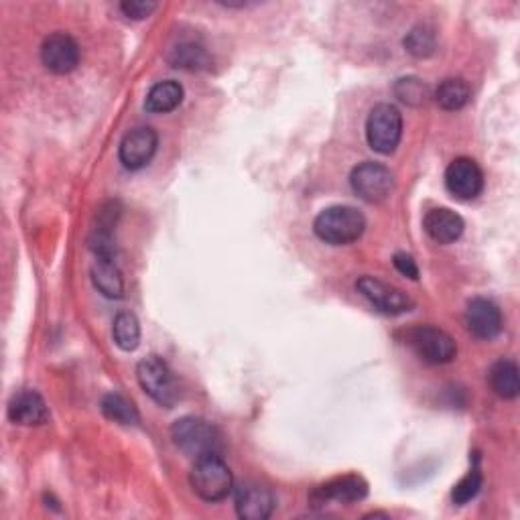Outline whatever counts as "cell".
<instances>
[{"label":"cell","instance_id":"1","mask_svg":"<svg viewBox=\"0 0 520 520\" xmlns=\"http://www.w3.org/2000/svg\"><path fill=\"white\" fill-rule=\"evenodd\" d=\"M173 443L193 460L222 455L224 437L220 429L202 417H181L171 427Z\"/></svg>","mask_w":520,"mask_h":520},{"label":"cell","instance_id":"2","mask_svg":"<svg viewBox=\"0 0 520 520\" xmlns=\"http://www.w3.org/2000/svg\"><path fill=\"white\" fill-rule=\"evenodd\" d=\"M366 230V218L358 208L332 206L325 208L313 222L315 236L332 246H346L362 238Z\"/></svg>","mask_w":520,"mask_h":520},{"label":"cell","instance_id":"3","mask_svg":"<svg viewBox=\"0 0 520 520\" xmlns=\"http://www.w3.org/2000/svg\"><path fill=\"white\" fill-rule=\"evenodd\" d=\"M189 482L195 494L212 504L228 498L234 490V476L222 455H206V458L195 460Z\"/></svg>","mask_w":520,"mask_h":520},{"label":"cell","instance_id":"4","mask_svg":"<svg viewBox=\"0 0 520 520\" xmlns=\"http://www.w3.org/2000/svg\"><path fill=\"white\" fill-rule=\"evenodd\" d=\"M403 137V114L393 104H376L366 120V141L372 151L393 155Z\"/></svg>","mask_w":520,"mask_h":520},{"label":"cell","instance_id":"5","mask_svg":"<svg viewBox=\"0 0 520 520\" xmlns=\"http://www.w3.org/2000/svg\"><path fill=\"white\" fill-rule=\"evenodd\" d=\"M137 380L145 393L161 407L173 409L179 393L167 362L159 356H147L137 364Z\"/></svg>","mask_w":520,"mask_h":520},{"label":"cell","instance_id":"6","mask_svg":"<svg viewBox=\"0 0 520 520\" xmlns=\"http://www.w3.org/2000/svg\"><path fill=\"white\" fill-rule=\"evenodd\" d=\"M350 185L362 202L382 204L395 191V175L382 163L364 161L354 167L350 175Z\"/></svg>","mask_w":520,"mask_h":520},{"label":"cell","instance_id":"7","mask_svg":"<svg viewBox=\"0 0 520 520\" xmlns=\"http://www.w3.org/2000/svg\"><path fill=\"white\" fill-rule=\"evenodd\" d=\"M409 346L425 364L431 366L449 364L458 356L455 340L447 332L435 328V325H417V328H413L409 332Z\"/></svg>","mask_w":520,"mask_h":520},{"label":"cell","instance_id":"8","mask_svg":"<svg viewBox=\"0 0 520 520\" xmlns=\"http://www.w3.org/2000/svg\"><path fill=\"white\" fill-rule=\"evenodd\" d=\"M356 289L376 311L384 315H403L415 307V301L403 289L388 285L370 275L360 277L356 281Z\"/></svg>","mask_w":520,"mask_h":520},{"label":"cell","instance_id":"9","mask_svg":"<svg viewBox=\"0 0 520 520\" xmlns=\"http://www.w3.org/2000/svg\"><path fill=\"white\" fill-rule=\"evenodd\" d=\"M234 506L242 520H267L275 512L277 498L267 484L244 480L234 486Z\"/></svg>","mask_w":520,"mask_h":520},{"label":"cell","instance_id":"10","mask_svg":"<svg viewBox=\"0 0 520 520\" xmlns=\"http://www.w3.org/2000/svg\"><path fill=\"white\" fill-rule=\"evenodd\" d=\"M445 187L455 200H476L484 189V173L474 159L458 157L445 169Z\"/></svg>","mask_w":520,"mask_h":520},{"label":"cell","instance_id":"11","mask_svg":"<svg viewBox=\"0 0 520 520\" xmlns=\"http://www.w3.org/2000/svg\"><path fill=\"white\" fill-rule=\"evenodd\" d=\"M157 147H159V137L155 130L151 126H137L124 135L118 147L120 163L130 171L145 169L153 161Z\"/></svg>","mask_w":520,"mask_h":520},{"label":"cell","instance_id":"12","mask_svg":"<svg viewBox=\"0 0 520 520\" xmlns=\"http://www.w3.org/2000/svg\"><path fill=\"white\" fill-rule=\"evenodd\" d=\"M41 61L55 76L72 74L80 65V47L68 33H53L41 45Z\"/></svg>","mask_w":520,"mask_h":520},{"label":"cell","instance_id":"13","mask_svg":"<svg viewBox=\"0 0 520 520\" xmlns=\"http://www.w3.org/2000/svg\"><path fill=\"white\" fill-rule=\"evenodd\" d=\"M368 496V484L364 478L360 476H340L334 478L330 482H325L321 486H317L309 500L313 506H323L328 502H342V504H350V502H360Z\"/></svg>","mask_w":520,"mask_h":520},{"label":"cell","instance_id":"14","mask_svg":"<svg viewBox=\"0 0 520 520\" xmlns=\"http://www.w3.org/2000/svg\"><path fill=\"white\" fill-rule=\"evenodd\" d=\"M468 332L478 340H494L502 332V313L490 299L476 297L466 309Z\"/></svg>","mask_w":520,"mask_h":520},{"label":"cell","instance_id":"15","mask_svg":"<svg viewBox=\"0 0 520 520\" xmlns=\"http://www.w3.org/2000/svg\"><path fill=\"white\" fill-rule=\"evenodd\" d=\"M7 415L15 425L39 427L47 423L49 409L45 405V399L35 393V390H21V393H15L9 401Z\"/></svg>","mask_w":520,"mask_h":520},{"label":"cell","instance_id":"16","mask_svg":"<svg viewBox=\"0 0 520 520\" xmlns=\"http://www.w3.org/2000/svg\"><path fill=\"white\" fill-rule=\"evenodd\" d=\"M423 228L429 234L431 240L439 244H451L455 240H460L464 234V218L460 214H455L449 208H435L427 212L423 220Z\"/></svg>","mask_w":520,"mask_h":520},{"label":"cell","instance_id":"17","mask_svg":"<svg viewBox=\"0 0 520 520\" xmlns=\"http://www.w3.org/2000/svg\"><path fill=\"white\" fill-rule=\"evenodd\" d=\"M92 283L94 287L108 299H122L124 297V279L114 263V258H96L92 265Z\"/></svg>","mask_w":520,"mask_h":520},{"label":"cell","instance_id":"18","mask_svg":"<svg viewBox=\"0 0 520 520\" xmlns=\"http://www.w3.org/2000/svg\"><path fill=\"white\" fill-rule=\"evenodd\" d=\"M167 61L177 70H187V72H202L208 70L212 57L208 51L195 41H181L167 53Z\"/></svg>","mask_w":520,"mask_h":520},{"label":"cell","instance_id":"19","mask_svg":"<svg viewBox=\"0 0 520 520\" xmlns=\"http://www.w3.org/2000/svg\"><path fill=\"white\" fill-rule=\"evenodd\" d=\"M488 378H490L492 390L500 399L512 401L520 395V374H518V366L514 360L500 358L498 362H494Z\"/></svg>","mask_w":520,"mask_h":520},{"label":"cell","instance_id":"20","mask_svg":"<svg viewBox=\"0 0 520 520\" xmlns=\"http://www.w3.org/2000/svg\"><path fill=\"white\" fill-rule=\"evenodd\" d=\"M183 102V86L175 80H165L155 84L145 100V110L151 114L173 112Z\"/></svg>","mask_w":520,"mask_h":520},{"label":"cell","instance_id":"21","mask_svg":"<svg viewBox=\"0 0 520 520\" xmlns=\"http://www.w3.org/2000/svg\"><path fill=\"white\" fill-rule=\"evenodd\" d=\"M472 100V90L462 78H447L435 90V102L447 112L462 110Z\"/></svg>","mask_w":520,"mask_h":520},{"label":"cell","instance_id":"22","mask_svg":"<svg viewBox=\"0 0 520 520\" xmlns=\"http://www.w3.org/2000/svg\"><path fill=\"white\" fill-rule=\"evenodd\" d=\"M112 338H114V344L124 352L137 350L141 344V323H139L137 315L130 311L118 313L114 319V325H112Z\"/></svg>","mask_w":520,"mask_h":520},{"label":"cell","instance_id":"23","mask_svg":"<svg viewBox=\"0 0 520 520\" xmlns=\"http://www.w3.org/2000/svg\"><path fill=\"white\" fill-rule=\"evenodd\" d=\"M100 409H102L106 419H110V421H114L118 425H124V427L137 425L141 421L139 411L135 409V405L130 403L126 397L118 395V393L104 395L102 401H100Z\"/></svg>","mask_w":520,"mask_h":520},{"label":"cell","instance_id":"24","mask_svg":"<svg viewBox=\"0 0 520 520\" xmlns=\"http://www.w3.org/2000/svg\"><path fill=\"white\" fill-rule=\"evenodd\" d=\"M435 47H437V39H435V33L431 27L427 25H417L413 27L407 37H405V49L413 55V57H419V59H425V57H431L435 53Z\"/></svg>","mask_w":520,"mask_h":520},{"label":"cell","instance_id":"25","mask_svg":"<svg viewBox=\"0 0 520 520\" xmlns=\"http://www.w3.org/2000/svg\"><path fill=\"white\" fill-rule=\"evenodd\" d=\"M395 94L403 104L415 106V108L427 104V100L431 98L429 86L419 78H401L395 84Z\"/></svg>","mask_w":520,"mask_h":520},{"label":"cell","instance_id":"26","mask_svg":"<svg viewBox=\"0 0 520 520\" xmlns=\"http://www.w3.org/2000/svg\"><path fill=\"white\" fill-rule=\"evenodd\" d=\"M482 484H484L482 472H480L478 468H472L470 474H466L458 484L453 486V492H451V500H453V504L466 506L468 502H472V500L480 494Z\"/></svg>","mask_w":520,"mask_h":520},{"label":"cell","instance_id":"27","mask_svg":"<svg viewBox=\"0 0 520 520\" xmlns=\"http://www.w3.org/2000/svg\"><path fill=\"white\" fill-rule=\"evenodd\" d=\"M157 7H159L157 3H145V0H126V3L120 5V11L128 19L143 21V19L151 17L157 11Z\"/></svg>","mask_w":520,"mask_h":520},{"label":"cell","instance_id":"28","mask_svg":"<svg viewBox=\"0 0 520 520\" xmlns=\"http://www.w3.org/2000/svg\"><path fill=\"white\" fill-rule=\"evenodd\" d=\"M393 265H395V269H397L403 277H407V279H411V281H417V279H419V267H417L415 258H413L411 254H407V252H397L395 258H393Z\"/></svg>","mask_w":520,"mask_h":520}]
</instances>
